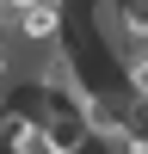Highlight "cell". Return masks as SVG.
Returning a JSON list of instances; mask_svg holds the SVG:
<instances>
[{"mask_svg":"<svg viewBox=\"0 0 148 154\" xmlns=\"http://www.w3.org/2000/svg\"><path fill=\"white\" fill-rule=\"evenodd\" d=\"M12 25H19L25 43H56L68 31V0H31V6L12 12Z\"/></svg>","mask_w":148,"mask_h":154,"instance_id":"1","label":"cell"},{"mask_svg":"<svg viewBox=\"0 0 148 154\" xmlns=\"http://www.w3.org/2000/svg\"><path fill=\"white\" fill-rule=\"evenodd\" d=\"M12 80V56H6V43H0V86Z\"/></svg>","mask_w":148,"mask_h":154,"instance_id":"2","label":"cell"},{"mask_svg":"<svg viewBox=\"0 0 148 154\" xmlns=\"http://www.w3.org/2000/svg\"><path fill=\"white\" fill-rule=\"evenodd\" d=\"M0 43H6V6H0Z\"/></svg>","mask_w":148,"mask_h":154,"instance_id":"3","label":"cell"}]
</instances>
